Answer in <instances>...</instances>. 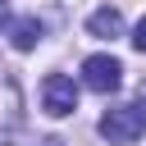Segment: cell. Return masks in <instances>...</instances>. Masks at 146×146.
<instances>
[{
    "instance_id": "277c9868",
    "label": "cell",
    "mask_w": 146,
    "mask_h": 146,
    "mask_svg": "<svg viewBox=\"0 0 146 146\" xmlns=\"http://www.w3.org/2000/svg\"><path fill=\"white\" fill-rule=\"evenodd\" d=\"M87 32H91V36H119V32H123V14H119L114 5H105V9H96V14L87 18Z\"/></svg>"
},
{
    "instance_id": "52a82bcc",
    "label": "cell",
    "mask_w": 146,
    "mask_h": 146,
    "mask_svg": "<svg viewBox=\"0 0 146 146\" xmlns=\"http://www.w3.org/2000/svg\"><path fill=\"white\" fill-rule=\"evenodd\" d=\"M5 18H9V0H0V27H5Z\"/></svg>"
},
{
    "instance_id": "5b68a950",
    "label": "cell",
    "mask_w": 146,
    "mask_h": 146,
    "mask_svg": "<svg viewBox=\"0 0 146 146\" xmlns=\"http://www.w3.org/2000/svg\"><path fill=\"white\" fill-rule=\"evenodd\" d=\"M9 36H14V50H32V46L41 41V23H36V18H14Z\"/></svg>"
},
{
    "instance_id": "7a4b0ae2",
    "label": "cell",
    "mask_w": 146,
    "mask_h": 146,
    "mask_svg": "<svg viewBox=\"0 0 146 146\" xmlns=\"http://www.w3.org/2000/svg\"><path fill=\"white\" fill-rule=\"evenodd\" d=\"M82 82H87L91 91L110 96V91H119V82H123V64H119L114 55H87V59H82Z\"/></svg>"
},
{
    "instance_id": "3957f363",
    "label": "cell",
    "mask_w": 146,
    "mask_h": 146,
    "mask_svg": "<svg viewBox=\"0 0 146 146\" xmlns=\"http://www.w3.org/2000/svg\"><path fill=\"white\" fill-rule=\"evenodd\" d=\"M41 105H46V114H55V119L73 114V110H78V82H73L68 73H50V78L41 82Z\"/></svg>"
},
{
    "instance_id": "6da1fadb",
    "label": "cell",
    "mask_w": 146,
    "mask_h": 146,
    "mask_svg": "<svg viewBox=\"0 0 146 146\" xmlns=\"http://www.w3.org/2000/svg\"><path fill=\"white\" fill-rule=\"evenodd\" d=\"M141 132H146V105H114V110L100 114V137H105V141L128 146V141H137Z\"/></svg>"
},
{
    "instance_id": "8992f818",
    "label": "cell",
    "mask_w": 146,
    "mask_h": 146,
    "mask_svg": "<svg viewBox=\"0 0 146 146\" xmlns=\"http://www.w3.org/2000/svg\"><path fill=\"white\" fill-rule=\"evenodd\" d=\"M132 46H137V50H141V55H146V18H141V23H137V27H132Z\"/></svg>"
}]
</instances>
